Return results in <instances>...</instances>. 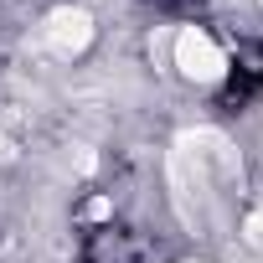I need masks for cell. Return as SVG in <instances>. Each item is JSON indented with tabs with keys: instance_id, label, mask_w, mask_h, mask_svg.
I'll list each match as a JSON object with an SVG mask.
<instances>
[{
	"instance_id": "4",
	"label": "cell",
	"mask_w": 263,
	"mask_h": 263,
	"mask_svg": "<svg viewBox=\"0 0 263 263\" xmlns=\"http://www.w3.org/2000/svg\"><path fill=\"white\" fill-rule=\"evenodd\" d=\"M242 237H248L253 248H263V212H253V217H248V227H242Z\"/></svg>"
},
{
	"instance_id": "2",
	"label": "cell",
	"mask_w": 263,
	"mask_h": 263,
	"mask_svg": "<svg viewBox=\"0 0 263 263\" xmlns=\"http://www.w3.org/2000/svg\"><path fill=\"white\" fill-rule=\"evenodd\" d=\"M176 67H181L191 83H217V78L227 72V57H222V47H217L206 31L186 26V31L176 36Z\"/></svg>"
},
{
	"instance_id": "5",
	"label": "cell",
	"mask_w": 263,
	"mask_h": 263,
	"mask_svg": "<svg viewBox=\"0 0 263 263\" xmlns=\"http://www.w3.org/2000/svg\"><path fill=\"white\" fill-rule=\"evenodd\" d=\"M6 155H11V150H6V140H0V160H6Z\"/></svg>"
},
{
	"instance_id": "1",
	"label": "cell",
	"mask_w": 263,
	"mask_h": 263,
	"mask_svg": "<svg viewBox=\"0 0 263 263\" xmlns=\"http://www.w3.org/2000/svg\"><path fill=\"white\" fill-rule=\"evenodd\" d=\"M171 186L186 222H206V201L217 196V186H237V150L217 129H191L171 150Z\"/></svg>"
},
{
	"instance_id": "3",
	"label": "cell",
	"mask_w": 263,
	"mask_h": 263,
	"mask_svg": "<svg viewBox=\"0 0 263 263\" xmlns=\"http://www.w3.org/2000/svg\"><path fill=\"white\" fill-rule=\"evenodd\" d=\"M42 36H47V47H52L57 57H78V52L93 42V16H88V11H78V6H62V11H52V16H47Z\"/></svg>"
}]
</instances>
